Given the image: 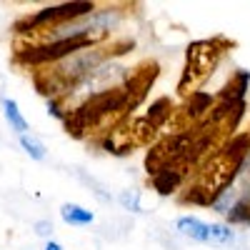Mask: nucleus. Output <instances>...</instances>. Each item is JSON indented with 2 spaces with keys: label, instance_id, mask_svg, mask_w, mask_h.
Segmentation results:
<instances>
[{
  "label": "nucleus",
  "instance_id": "obj_1",
  "mask_svg": "<svg viewBox=\"0 0 250 250\" xmlns=\"http://www.w3.org/2000/svg\"><path fill=\"white\" fill-rule=\"evenodd\" d=\"M98 5L95 3H60V5H50V8H43L38 10L35 15L25 18V23L18 25V33H25L30 38L45 33L55 25H62V23H70V20H78V18H85L90 13H95Z\"/></svg>",
  "mask_w": 250,
  "mask_h": 250
},
{
  "label": "nucleus",
  "instance_id": "obj_2",
  "mask_svg": "<svg viewBox=\"0 0 250 250\" xmlns=\"http://www.w3.org/2000/svg\"><path fill=\"white\" fill-rule=\"evenodd\" d=\"M175 230L178 235L200 243V245H210V248H230L238 243V233L225 223H205L198 215H180L175 218Z\"/></svg>",
  "mask_w": 250,
  "mask_h": 250
},
{
  "label": "nucleus",
  "instance_id": "obj_3",
  "mask_svg": "<svg viewBox=\"0 0 250 250\" xmlns=\"http://www.w3.org/2000/svg\"><path fill=\"white\" fill-rule=\"evenodd\" d=\"M218 48L210 40H200V43H193L188 48V62H185V73L180 80V90H188V83L195 85L200 78H205L208 73L213 70V65L218 62Z\"/></svg>",
  "mask_w": 250,
  "mask_h": 250
},
{
  "label": "nucleus",
  "instance_id": "obj_4",
  "mask_svg": "<svg viewBox=\"0 0 250 250\" xmlns=\"http://www.w3.org/2000/svg\"><path fill=\"white\" fill-rule=\"evenodd\" d=\"M0 108H3V115H5V120H8V125H10V130L20 138V135H28V120L23 118V113H20V108H18V103L13 100V98H8V95H3L0 98Z\"/></svg>",
  "mask_w": 250,
  "mask_h": 250
},
{
  "label": "nucleus",
  "instance_id": "obj_5",
  "mask_svg": "<svg viewBox=\"0 0 250 250\" xmlns=\"http://www.w3.org/2000/svg\"><path fill=\"white\" fill-rule=\"evenodd\" d=\"M60 218L65 220L68 225H75V228H85V225H93L95 223V213L83 208L78 203H65L60 208Z\"/></svg>",
  "mask_w": 250,
  "mask_h": 250
},
{
  "label": "nucleus",
  "instance_id": "obj_6",
  "mask_svg": "<svg viewBox=\"0 0 250 250\" xmlns=\"http://www.w3.org/2000/svg\"><path fill=\"white\" fill-rule=\"evenodd\" d=\"M18 140H20V148H23L33 160H45L48 148H45V143L40 140V138H35L33 133H28V135H20Z\"/></svg>",
  "mask_w": 250,
  "mask_h": 250
},
{
  "label": "nucleus",
  "instance_id": "obj_7",
  "mask_svg": "<svg viewBox=\"0 0 250 250\" xmlns=\"http://www.w3.org/2000/svg\"><path fill=\"white\" fill-rule=\"evenodd\" d=\"M118 200H120V205L125 208V210H130V213H140L143 210V208H140V193L138 190H123L118 195Z\"/></svg>",
  "mask_w": 250,
  "mask_h": 250
},
{
  "label": "nucleus",
  "instance_id": "obj_8",
  "mask_svg": "<svg viewBox=\"0 0 250 250\" xmlns=\"http://www.w3.org/2000/svg\"><path fill=\"white\" fill-rule=\"evenodd\" d=\"M35 233H38L40 238H48V240H50L53 223H50V220H38V223H35Z\"/></svg>",
  "mask_w": 250,
  "mask_h": 250
},
{
  "label": "nucleus",
  "instance_id": "obj_9",
  "mask_svg": "<svg viewBox=\"0 0 250 250\" xmlns=\"http://www.w3.org/2000/svg\"><path fill=\"white\" fill-rule=\"evenodd\" d=\"M43 250H62V245H60V243H55V240H48Z\"/></svg>",
  "mask_w": 250,
  "mask_h": 250
}]
</instances>
